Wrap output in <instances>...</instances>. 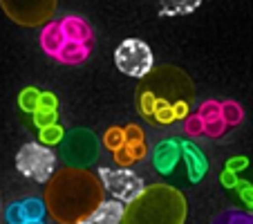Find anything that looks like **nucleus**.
<instances>
[{
	"instance_id": "1",
	"label": "nucleus",
	"mask_w": 253,
	"mask_h": 224,
	"mask_svg": "<svg viewBox=\"0 0 253 224\" xmlns=\"http://www.w3.org/2000/svg\"><path fill=\"white\" fill-rule=\"evenodd\" d=\"M103 184L85 168L65 166L58 171L45 188L47 213L58 224H79L103 204Z\"/></svg>"
},
{
	"instance_id": "2",
	"label": "nucleus",
	"mask_w": 253,
	"mask_h": 224,
	"mask_svg": "<svg viewBox=\"0 0 253 224\" xmlns=\"http://www.w3.org/2000/svg\"><path fill=\"white\" fill-rule=\"evenodd\" d=\"M186 197L168 184H150L130 202L121 224H184Z\"/></svg>"
},
{
	"instance_id": "3",
	"label": "nucleus",
	"mask_w": 253,
	"mask_h": 224,
	"mask_svg": "<svg viewBox=\"0 0 253 224\" xmlns=\"http://www.w3.org/2000/svg\"><path fill=\"white\" fill-rule=\"evenodd\" d=\"M16 168L29 179L49 181L54 177V168H56V155L49 146H43L39 141H29L16 155Z\"/></svg>"
},
{
	"instance_id": "4",
	"label": "nucleus",
	"mask_w": 253,
	"mask_h": 224,
	"mask_svg": "<svg viewBox=\"0 0 253 224\" xmlns=\"http://www.w3.org/2000/svg\"><path fill=\"white\" fill-rule=\"evenodd\" d=\"M115 65L119 67V72H124L132 79L148 77L155 65L153 49L141 39H126L115 49Z\"/></svg>"
},
{
	"instance_id": "5",
	"label": "nucleus",
	"mask_w": 253,
	"mask_h": 224,
	"mask_svg": "<svg viewBox=\"0 0 253 224\" xmlns=\"http://www.w3.org/2000/svg\"><path fill=\"white\" fill-rule=\"evenodd\" d=\"M61 157L70 168H85L99 157V139L85 128H74L61 141Z\"/></svg>"
},
{
	"instance_id": "6",
	"label": "nucleus",
	"mask_w": 253,
	"mask_h": 224,
	"mask_svg": "<svg viewBox=\"0 0 253 224\" xmlns=\"http://www.w3.org/2000/svg\"><path fill=\"white\" fill-rule=\"evenodd\" d=\"M99 179L103 191H108L117 202L130 204L143 193V179L130 168H99Z\"/></svg>"
},
{
	"instance_id": "7",
	"label": "nucleus",
	"mask_w": 253,
	"mask_h": 224,
	"mask_svg": "<svg viewBox=\"0 0 253 224\" xmlns=\"http://www.w3.org/2000/svg\"><path fill=\"white\" fill-rule=\"evenodd\" d=\"M0 5L14 23L25 27H36L45 20L49 23V16L56 11V2L52 0H2Z\"/></svg>"
},
{
	"instance_id": "8",
	"label": "nucleus",
	"mask_w": 253,
	"mask_h": 224,
	"mask_svg": "<svg viewBox=\"0 0 253 224\" xmlns=\"http://www.w3.org/2000/svg\"><path fill=\"white\" fill-rule=\"evenodd\" d=\"M150 159H153V166L159 175H170L177 168L179 159H182V143H179V139H172V137L162 139V141L153 148Z\"/></svg>"
},
{
	"instance_id": "9",
	"label": "nucleus",
	"mask_w": 253,
	"mask_h": 224,
	"mask_svg": "<svg viewBox=\"0 0 253 224\" xmlns=\"http://www.w3.org/2000/svg\"><path fill=\"white\" fill-rule=\"evenodd\" d=\"M179 143H182V159H184V164H186L188 179H191L193 184H197V181H202L204 175L209 173V159L204 157L202 148L197 146L195 141H191V139H179Z\"/></svg>"
},
{
	"instance_id": "10",
	"label": "nucleus",
	"mask_w": 253,
	"mask_h": 224,
	"mask_svg": "<svg viewBox=\"0 0 253 224\" xmlns=\"http://www.w3.org/2000/svg\"><path fill=\"white\" fill-rule=\"evenodd\" d=\"M197 115H200L202 124H204V134L211 139L215 137H222L226 130V124L222 119V105L220 101H204L197 110Z\"/></svg>"
},
{
	"instance_id": "11",
	"label": "nucleus",
	"mask_w": 253,
	"mask_h": 224,
	"mask_svg": "<svg viewBox=\"0 0 253 224\" xmlns=\"http://www.w3.org/2000/svg\"><path fill=\"white\" fill-rule=\"evenodd\" d=\"M58 25H61V32H63V36H65V41H70V43H81V45H92V27L87 25L85 18L70 14L63 20H58Z\"/></svg>"
},
{
	"instance_id": "12",
	"label": "nucleus",
	"mask_w": 253,
	"mask_h": 224,
	"mask_svg": "<svg viewBox=\"0 0 253 224\" xmlns=\"http://www.w3.org/2000/svg\"><path fill=\"white\" fill-rule=\"evenodd\" d=\"M126 213V206L117 200H105L99 209L92 215H87L85 220H81L79 224H121Z\"/></svg>"
},
{
	"instance_id": "13",
	"label": "nucleus",
	"mask_w": 253,
	"mask_h": 224,
	"mask_svg": "<svg viewBox=\"0 0 253 224\" xmlns=\"http://www.w3.org/2000/svg\"><path fill=\"white\" fill-rule=\"evenodd\" d=\"M39 43L47 56L56 58V54L61 52V47L65 45V36H63V32H61L58 20H49V23L43 25V29H41V34H39Z\"/></svg>"
},
{
	"instance_id": "14",
	"label": "nucleus",
	"mask_w": 253,
	"mask_h": 224,
	"mask_svg": "<svg viewBox=\"0 0 253 224\" xmlns=\"http://www.w3.org/2000/svg\"><path fill=\"white\" fill-rule=\"evenodd\" d=\"M87 56H90V45L70 43V41H65V45L61 47V52L56 54V61L65 63V65H79V63H83Z\"/></svg>"
},
{
	"instance_id": "15",
	"label": "nucleus",
	"mask_w": 253,
	"mask_h": 224,
	"mask_svg": "<svg viewBox=\"0 0 253 224\" xmlns=\"http://www.w3.org/2000/svg\"><path fill=\"white\" fill-rule=\"evenodd\" d=\"M20 206H23L25 220H45V215H47L45 200H41V197H25V200H20Z\"/></svg>"
},
{
	"instance_id": "16",
	"label": "nucleus",
	"mask_w": 253,
	"mask_h": 224,
	"mask_svg": "<svg viewBox=\"0 0 253 224\" xmlns=\"http://www.w3.org/2000/svg\"><path fill=\"white\" fill-rule=\"evenodd\" d=\"M222 119H224L226 128L229 126H240L244 119V110L238 101H222Z\"/></svg>"
},
{
	"instance_id": "17",
	"label": "nucleus",
	"mask_w": 253,
	"mask_h": 224,
	"mask_svg": "<svg viewBox=\"0 0 253 224\" xmlns=\"http://www.w3.org/2000/svg\"><path fill=\"white\" fill-rule=\"evenodd\" d=\"M215 222H220V224H253V213H247V211H240V209H229L222 215H217Z\"/></svg>"
},
{
	"instance_id": "18",
	"label": "nucleus",
	"mask_w": 253,
	"mask_h": 224,
	"mask_svg": "<svg viewBox=\"0 0 253 224\" xmlns=\"http://www.w3.org/2000/svg\"><path fill=\"white\" fill-rule=\"evenodd\" d=\"M39 101H41V92L36 90V88H25L18 96L20 108H23L25 112H32V115L39 110Z\"/></svg>"
},
{
	"instance_id": "19",
	"label": "nucleus",
	"mask_w": 253,
	"mask_h": 224,
	"mask_svg": "<svg viewBox=\"0 0 253 224\" xmlns=\"http://www.w3.org/2000/svg\"><path fill=\"white\" fill-rule=\"evenodd\" d=\"M39 139L43 146H56V143H61L63 139H65V130H63L58 124L47 126V128H41Z\"/></svg>"
},
{
	"instance_id": "20",
	"label": "nucleus",
	"mask_w": 253,
	"mask_h": 224,
	"mask_svg": "<svg viewBox=\"0 0 253 224\" xmlns=\"http://www.w3.org/2000/svg\"><path fill=\"white\" fill-rule=\"evenodd\" d=\"M103 143L108 150L117 153L121 146H126V137H124V128H108L103 134Z\"/></svg>"
},
{
	"instance_id": "21",
	"label": "nucleus",
	"mask_w": 253,
	"mask_h": 224,
	"mask_svg": "<svg viewBox=\"0 0 253 224\" xmlns=\"http://www.w3.org/2000/svg\"><path fill=\"white\" fill-rule=\"evenodd\" d=\"M137 101H139V112H141L143 117H153L155 108H157V99H155V94H153V92H150V90H146V88H143V90L139 92Z\"/></svg>"
},
{
	"instance_id": "22",
	"label": "nucleus",
	"mask_w": 253,
	"mask_h": 224,
	"mask_svg": "<svg viewBox=\"0 0 253 224\" xmlns=\"http://www.w3.org/2000/svg\"><path fill=\"white\" fill-rule=\"evenodd\" d=\"M153 117H155V121H157V124H162V126H168V124H172V121H177L175 119V112H172V105L170 103H164V101H157V108H155Z\"/></svg>"
},
{
	"instance_id": "23",
	"label": "nucleus",
	"mask_w": 253,
	"mask_h": 224,
	"mask_svg": "<svg viewBox=\"0 0 253 224\" xmlns=\"http://www.w3.org/2000/svg\"><path fill=\"white\" fill-rule=\"evenodd\" d=\"M2 220H5V224H25V222H27V220H25V213H23L20 202H11V204H7Z\"/></svg>"
},
{
	"instance_id": "24",
	"label": "nucleus",
	"mask_w": 253,
	"mask_h": 224,
	"mask_svg": "<svg viewBox=\"0 0 253 224\" xmlns=\"http://www.w3.org/2000/svg\"><path fill=\"white\" fill-rule=\"evenodd\" d=\"M184 133L188 134V137H200V134H204V124H202L200 115H188L186 119H184Z\"/></svg>"
},
{
	"instance_id": "25",
	"label": "nucleus",
	"mask_w": 253,
	"mask_h": 224,
	"mask_svg": "<svg viewBox=\"0 0 253 224\" xmlns=\"http://www.w3.org/2000/svg\"><path fill=\"white\" fill-rule=\"evenodd\" d=\"M34 121L39 128H47V126H54L58 121V112L56 110H36L34 112Z\"/></svg>"
},
{
	"instance_id": "26",
	"label": "nucleus",
	"mask_w": 253,
	"mask_h": 224,
	"mask_svg": "<svg viewBox=\"0 0 253 224\" xmlns=\"http://www.w3.org/2000/svg\"><path fill=\"white\" fill-rule=\"evenodd\" d=\"M124 137H126V146H132V143H146V134L139 126H128L124 130Z\"/></svg>"
},
{
	"instance_id": "27",
	"label": "nucleus",
	"mask_w": 253,
	"mask_h": 224,
	"mask_svg": "<svg viewBox=\"0 0 253 224\" xmlns=\"http://www.w3.org/2000/svg\"><path fill=\"white\" fill-rule=\"evenodd\" d=\"M115 159H117V164H119V168H128L130 164H134V157L130 155L128 146H121L119 150L115 153Z\"/></svg>"
},
{
	"instance_id": "28",
	"label": "nucleus",
	"mask_w": 253,
	"mask_h": 224,
	"mask_svg": "<svg viewBox=\"0 0 253 224\" xmlns=\"http://www.w3.org/2000/svg\"><path fill=\"white\" fill-rule=\"evenodd\" d=\"M58 99L52 92H41V101H39V110H56Z\"/></svg>"
},
{
	"instance_id": "29",
	"label": "nucleus",
	"mask_w": 253,
	"mask_h": 224,
	"mask_svg": "<svg viewBox=\"0 0 253 224\" xmlns=\"http://www.w3.org/2000/svg\"><path fill=\"white\" fill-rule=\"evenodd\" d=\"M238 188H240V197H242V202L253 211V186H251V184H244V181H240Z\"/></svg>"
},
{
	"instance_id": "30",
	"label": "nucleus",
	"mask_w": 253,
	"mask_h": 224,
	"mask_svg": "<svg viewBox=\"0 0 253 224\" xmlns=\"http://www.w3.org/2000/svg\"><path fill=\"white\" fill-rule=\"evenodd\" d=\"M247 166H249V159L247 157H231L229 162H226V171L235 173V175H238V173H242Z\"/></svg>"
},
{
	"instance_id": "31",
	"label": "nucleus",
	"mask_w": 253,
	"mask_h": 224,
	"mask_svg": "<svg viewBox=\"0 0 253 224\" xmlns=\"http://www.w3.org/2000/svg\"><path fill=\"white\" fill-rule=\"evenodd\" d=\"M188 108H191V101H177V103H172V112H175V119H186L191 112H188Z\"/></svg>"
},
{
	"instance_id": "32",
	"label": "nucleus",
	"mask_w": 253,
	"mask_h": 224,
	"mask_svg": "<svg viewBox=\"0 0 253 224\" xmlns=\"http://www.w3.org/2000/svg\"><path fill=\"white\" fill-rule=\"evenodd\" d=\"M220 179H222V186H224V188H235V186L240 184L238 175H235V173H231V171H226V168L222 171Z\"/></svg>"
},
{
	"instance_id": "33",
	"label": "nucleus",
	"mask_w": 253,
	"mask_h": 224,
	"mask_svg": "<svg viewBox=\"0 0 253 224\" xmlns=\"http://www.w3.org/2000/svg\"><path fill=\"white\" fill-rule=\"evenodd\" d=\"M25 224H45V220H27Z\"/></svg>"
},
{
	"instance_id": "34",
	"label": "nucleus",
	"mask_w": 253,
	"mask_h": 224,
	"mask_svg": "<svg viewBox=\"0 0 253 224\" xmlns=\"http://www.w3.org/2000/svg\"><path fill=\"white\" fill-rule=\"evenodd\" d=\"M213 224H220V222H213Z\"/></svg>"
}]
</instances>
